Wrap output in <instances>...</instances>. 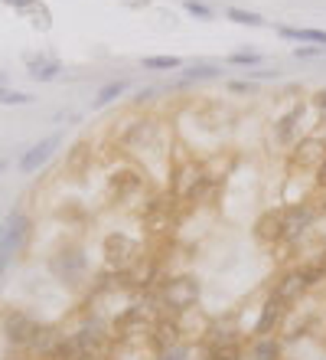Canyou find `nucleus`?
Segmentation results:
<instances>
[{
	"label": "nucleus",
	"instance_id": "39",
	"mask_svg": "<svg viewBox=\"0 0 326 360\" xmlns=\"http://www.w3.org/2000/svg\"><path fill=\"white\" fill-rule=\"evenodd\" d=\"M284 360H290V357H284Z\"/></svg>",
	"mask_w": 326,
	"mask_h": 360
},
{
	"label": "nucleus",
	"instance_id": "4",
	"mask_svg": "<svg viewBox=\"0 0 326 360\" xmlns=\"http://www.w3.org/2000/svg\"><path fill=\"white\" fill-rule=\"evenodd\" d=\"M29 233H33V219L23 210H10L4 223H0V275L10 266V259H17L27 246Z\"/></svg>",
	"mask_w": 326,
	"mask_h": 360
},
{
	"label": "nucleus",
	"instance_id": "8",
	"mask_svg": "<svg viewBox=\"0 0 326 360\" xmlns=\"http://www.w3.org/2000/svg\"><path fill=\"white\" fill-rule=\"evenodd\" d=\"M268 292L278 295L280 302L294 308V304H300L310 295V285H307V278H304V269H300V266H287V269H280V272L274 275V282H271Z\"/></svg>",
	"mask_w": 326,
	"mask_h": 360
},
{
	"label": "nucleus",
	"instance_id": "31",
	"mask_svg": "<svg viewBox=\"0 0 326 360\" xmlns=\"http://www.w3.org/2000/svg\"><path fill=\"white\" fill-rule=\"evenodd\" d=\"M310 105L317 108V115L326 122V89H320V92H313V98H310Z\"/></svg>",
	"mask_w": 326,
	"mask_h": 360
},
{
	"label": "nucleus",
	"instance_id": "33",
	"mask_svg": "<svg viewBox=\"0 0 326 360\" xmlns=\"http://www.w3.org/2000/svg\"><path fill=\"white\" fill-rule=\"evenodd\" d=\"M245 76H248V79H252V82H261V79H274V76H278V72H274V69H252V72H245Z\"/></svg>",
	"mask_w": 326,
	"mask_h": 360
},
{
	"label": "nucleus",
	"instance_id": "23",
	"mask_svg": "<svg viewBox=\"0 0 326 360\" xmlns=\"http://www.w3.org/2000/svg\"><path fill=\"white\" fill-rule=\"evenodd\" d=\"M225 63H229V66H238V69H258V66H264V56L254 53V49H238V53H232Z\"/></svg>",
	"mask_w": 326,
	"mask_h": 360
},
{
	"label": "nucleus",
	"instance_id": "37",
	"mask_svg": "<svg viewBox=\"0 0 326 360\" xmlns=\"http://www.w3.org/2000/svg\"><path fill=\"white\" fill-rule=\"evenodd\" d=\"M0 86H4V72H0Z\"/></svg>",
	"mask_w": 326,
	"mask_h": 360
},
{
	"label": "nucleus",
	"instance_id": "15",
	"mask_svg": "<svg viewBox=\"0 0 326 360\" xmlns=\"http://www.w3.org/2000/svg\"><path fill=\"white\" fill-rule=\"evenodd\" d=\"M245 341H248V334H245L242 324H235L232 318H225V321H209L203 338H199V344H245Z\"/></svg>",
	"mask_w": 326,
	"mask_h": 360
},
{
	"label": "nucleus",
	"instance_id": "14",
	"mask_svg": "<svg viewBox=\"0 0 326 360\" xmlns=\"http://www.w3.org/2000/svg\"><path fill=\"white\" fill-rule=\"evenodd\" d=\"M108 193H111V200H118V203L147 193V174H140V171L111 174V180H108Z\"/></svg>",
	"mask_w": 326,
	"mask_h": 360
},
{
	"label": "nucleus",
	"instance_id": "17",
	"mask_svg": "<svg viewBox=\"0 0 326 360\" xmlns=\"http://www.w3.org/2000/svg\"><path fill=\"white\" fill-rule=\"evenodd\" d=\"M280 236H284L280 210H268V213L254 223V239H258V243H264V246H280Z\"/></svg>",
	"mask_w": 326,
	"mask_h": 360
},
{
	"label": "nucleus",
	"instance_id": "5",
	"mask_svg": "<svg viewBox=\"0 0 326 360\" xmlns=\"http://www.w3.org/2000/svg\"><path fill=\"white\" fill-rule=\"evenodd\" d=\"M36 331H39V321L33 314L13 311V308L0 314V338L7 344V351L27 354V347H29V341L36 338Z\"/></svg>",
	"mask_w": 326,
	"mask_h": 360
},
{
	"label": "nucleus",
	"instance_id": "34",
	"mask_svg": "<svg viewBox=\"0 0 326 360\" xmlns=\"http://www.w3.org/2000/svg\"><path fill=\"white\" fill-rule=\"evenodd\" d=\"M154 95H157V89H140V92L134 95V105H147Z\"/></svg>",
	"mask_w": 326,
	"mask_h": 360
},
{
	"label": "nucleus",
	"instance_id": "30",
	"mask_svg": "<svg viewBox=\"0 0 326 360\" xmlns=\"http://www.w3.org/2000/svg\"><path fill=\"white\" fill-rule=\"evenodd\" d=\"M317 56H326L323 46H294V59H317Z\"/></svg>",
	"mask_w": 326,
	"mask_h": 360
},
{
	"label": "nucleus",
	"instance_id": "38",
	"mask_svg": "<svg viewBox=\"0 0 326 360\" xmlns=\"http://www.w3.org/2000/svg\"><path fill=\"white\" fill-rule=\"evenodd\" d=\"M104 360H111V357H104Z\"/></svg>",
	"mask_w": 326,
	"mask_h": 360
},
{
	"label": "nucleus",
	"instance_id": "28",
	"mask_svg": "<svg viewBox=\"0 0 326 360\" xmlns=\"http://www.w3.org/2000/svg\"><path fill=\"white\" fill-rule=\"evenodd\" d=\"M183 10L196 20H212L215 17V10L209 7V4H203V0H183Z\"/></svg>",
	"mask_w": 326,
	"mask_h": 360
},
{
	"label": "nucleus",
	"instance_id": "10",
	"mask_svg": "<svg viewBox=\"0 0 326 360\" xmlns=\"http://www.w3.org/2000/svg\"><path fill=\"white\" fill-rule=\"evenodd\" d=\"M323 158H326V138H320V134H304V138L290 148V171L313 174Z\"/></svg>",
	"mask_w": 326,
	"mask_h": 360
},
{
	"label": "nucleus",
	"instance_id": "16",
	"mask_svg": "<svg viewBox=\"0 0 326 360\" xmlns=\"http://www.w3.org/2000/svg\"><path fill=\"white\" fill-rule=\"evenodd\" d=\"M245 360H284V338L280 334L248 338L245 341Z\"/></svg>",
	"mask_w": 326,
	"mask_h": 360
},
{
	"label": "nucleus",
	"instance_id": "19",
	"mask_svg": "<svg viewBox=\"0 0 326 360\" xmlns=\"http://www.w3.org/2000/svg\"><path fill=\"white\" fill-rule=\"evenodd\" d=\"M27 69L36 82H53L62 72V63L59 59H46V56H27Z\"/></svg>",
	"mask_w": 326,
	"mask_h": 360
},
{
	"label": "nucleus",
	"instance_id": "2",
	"mask_svg": "<svg viewBox=\"0 0 326 360\" xmlns=\"http://www.w3.org/2000/svg\"><path fill=\"white\" fill-rule=\"evenodd\" d=\"M157 304H160V314H179L193 311L196 304H199V295H203V285L199 278L193 275H163V282L157 285Z\"/></svg>",
	"mask_w": 326,
	"mask_h": 360
},
{
	"label": "nucleus",
	"instance_id": "11",
	"mask_svg": "<svg viewBox=\"0 0 326 360\" xmlns=\"http://www.w3.org/2000/svg\"><path fill=\"white\" fill-rule=\"evenodd\" d=\"M179 341H186V331H183V324H179V318H173V314H160L157 321L150 324V331H147V347L150 354H160V351H167V347H173V344Z\"/></svg>",
	"mask_w": 326,
	"mask_h": 360
},
{
	"label": "nucleus",
	"instance_id": "3",
	"mask_svg": "<svg viewBox=\"0 0 326 360\" xmlns=\"http://www.w3.org/2000/svg\"><path fill=\"white\" fill-rule=\"evenodd\" d=\"M323 217L317 207V200H297V203H287L280 207V223H284V236H280V246L287 249H297L304 239L313 233L317 219Z\"/></svg>",
	"mask_w": 326,
	"mask_h": 360
},
{
	"label": "nucleus",
	"instance_id": "35",
	"mask_svg": "<svg viewBox=\"0 0 326 360\" xmlns=\"http://www.w3.org/2000/svg\"><path fill=\"white\" fill-rule=\"evenodd\" d=\"M313 177H317V187H320V190H326V158L320 161V167L313 171Z\"/></svg>",
	"mask_w": 326,
	"mask_h": 360
},
{
	"label": "nucleus",
	"instance_id": "18",
	"mask_svg": "<svg viewBox=\"0 0 326 360\" xmlns=\"http://www.w3.org/2000/svg\"><path fill=\"white\" fill-rule=\"evenodd\" d=\"M278 37L290 39V43H313V46L326 49V30L313 27H278Z\"/></svg>",
	"mask_w": 326,
	"mask_h": 360
},
{
	"label": "nucleus",
	"instance_id": "22",
	"mask_svg": "<svg viewBox=\"0 0 326 360\" xmlns=\"http://www.w3.org/2000/svg\"><path fill=\"white\" fill-rule=\"evenodd\" d=\"M128 89H130L128 79H111V82H104V86L98 89V95H95V108H104V105L118 102V98H121Z\"/></svg>",
	"mask_w": 326,
	"mask_h": 360
},
{
	"label": "nucleus",
	"instance_id": "29",
	"mask_svg": "<svg viewBox=\"0 0 326 360\" xmlns=\"http://www.w3.org/2000/svg\"><path fill=\"white\" fill-rule=\"evenodd\" d=\"M254 82L252 79H235V82H229V92H235V95H254Z\"/></svg>",
	"mask_w": 326,
	"mask_h": 360
},
{
	"label": "nucleus",
	"instance_id": "13",
	"mask_svg": "<svg viewBox=\"0 0 326 360\" xmlns=\"http://www.w3.org/2000/svg\"><path fill=\"white\" fill-rule=\"evenodd\" d=\"M59 144H62V134H46L43 141H36L33 148H27V151L20 154L17 161V171L23 174V177H29V174H36L43 164L53 158V154L59 151Z\"/></svg>",
	"mask_w": 326,
	"mask_h": 360
},
{
	"label": "nucleus",
	"instance_id": "9",
	"mask_svg": "<svg viewBox=\"0 0 326 360\" xmlns=\"http://www.w3.org/2000/svg\"><path fill=\"white\" fill-rule=\"evenodd\" d=\"M290 304H284L278 298V295H264V302H261L258 308V321L252 324V331H248V338H264V334H280V328H284V318H287Z\"/></svg>",
	"mask_w": 326,
	"mask_h": 360
},
{
	"label": "nucleus",
	"instance_id": "25",
	"mask_svg": "<svg viewBox=\"0 0 326 360\" xmlns=\"http://www.w3.org/2000/svg\"><path fill=\"white\" fill-rule=\"evenodd\" d=\"M144 69H150V72H177V69H183V59L179 56H147L144 59Z\"/></svg>",
	"mask_w": 326,
	"mask_h": 360
},
{
	"label": "nucleus",
	"instance_id": "26",
	"mask_svg": "<svg viewBox=\"0 0 326 360\" xmlns=\"http://www.w3.org/2000/svg\"><path fill=\"white\" fill-rule=\"evenodd\" d=\"M189 357H193V344L189 341H179L173 347H167V351L154 354V360H189Z\"/></svg>",
	"mask_w": 326,
	"mask_h": 360
},
{
	"label": "nucleus",
	"instance_id": "27",
	"mask_svg": "<svg viewBox=\"0 0 326 360\" xmlns=\"http://www.w3.org/2000/svg\"><path fill=\"white\" fill-rule=\"evenodd\" d=\"M29 102H33V95H29V92L0 86V105H29Z\"/></svg>",
	"mask_w": 326,
	"mask_h": 360
},
{
	"label": "nucleus",
	"instance_id": "12",
	"mask_svg": "<svg viewBox=\"0 0 326 360\" xmlns=\"http://www.w3.org/2000/svg\"><path fill=\"white\" fill-rule=\"evenodd\" d=\"M307 118V102H294L287 112L271 122V141L274 144H297L300 141V124Z\"/></svg>",
	"mask_w": 326,
	"mask_h": 360
},
{
	"label": "nucleus",
	"instance_id": "21",
	"mask_svg": "<svg viewBox=\"0 0 326 360\" xmlns=\"http://www.w3.org/2000/svg\"><path fill=\"white\" fill-rule=\"evenodd\" d=\"M203 360H245V344H199Z\"/></svg>",
	"mask_w": 326,
	"mask_h": 360
},
{
	"label": "nucleus",
	"instance_id": "32",
	"mask_svg": "<svg viewBox=\"0 0 326 360\" xmlns=\"http://www.w3.org/2000/svg\"><path fill=\"white\" fill-rule=\"evenodd\" d=\"M4 4H7V7H13V10H20V13H29L39 0H4Z\"/></svg>",
	"mask_w": 326,
	"mask_h": 360
},
{
	"label": "nucleus",
	"instance_id": "7",
	"mask_svg": "<svg viewBox=\"0 0 326 360\" xmlns=\"http://www.w3.org/2000/svg\"><path fill=\"white\" fill-rule=\"evenodd\" d=\"M49 269L59 282L65 285H82L88 275V259H85L82 246H62L56 256L49 259Z\"/></svg>",
	"mask_w": 326,
	"mask_h": 360
},
{
	"label": "nucleus",
	"instance_id": "6",
	"mask_svg": "<svg viewBox=\"0 0 326 360\" xmlns=\"http://www.w3.org/2000/svg\"><path fill=\"white\" fill-rule=\"evenodd\" d=\"M102 256H104V266L108 269H130L144 256V246H140V239L128 236V233H111V236H104V246H102Z\"/></svg>",
	"mask_w": 326,
	"mask_h": 360
},
{
	"label": "nucleus",
	"instance_id": "24",
	"mask_svg": "<svg viewBox=\"0 0 326 360\" xmlns=\"http://www.w3.org/2000/svg\"><path fill=\"white\" fill-rule=\"evenodd\" d=\"M225 17L238 23V27H264V17L254 13V10H242V7H229L225 10Z\"/></svg>",
	"mask_w": 326,
	"mask_h": 360
},
{
	"label": "nucleus",
	"instance_id": "20",
	"mask_svg": "<svg viewBox=\"0 0 326 360\" xmlns=\"http://www.w3.org/2000/svg\"><path fill=\"white\" fill-rule=\"evenodd\" d=\"M222 76V66H212V63H193V66H183V76H179L177 86H196V82H209V79Z\"/></svg>",
	"mask_w": 326,
	"mask_h": 360
},
{
	"label": "nucleus",
	"instance_id": "1",
	"mask_svg": "<svg viewBox=\"0 0 326 360\" xmlns=\"http://www.w3.org/2000/svg\"><path fill=\"white\" fill-rule=\"evenodd\" d=\"M118 144H121L130 158H140L147 167H150V158L167 161V154H170L167 151V128H163L160 118H150V115L124 124L121 134H118Z\"/></svg>",
	"mask_w": 326,
	"mask_h": 360
},
{
	"label": "nucleus",
	"instance_id": "36",
	"mask_svg": "<svg viewBox=\"0 0 326 360\" xmlns=\"http://www.w3.org/2000/svg\"><path fill=\"white\" fill-rule=\"evenodd\" d=\"M7 167H10V164H7V161H0V174H4V171H7Z\"/></svg>",
	"mask_w": 326,
	"mask_h": 360
}]
</instances>
